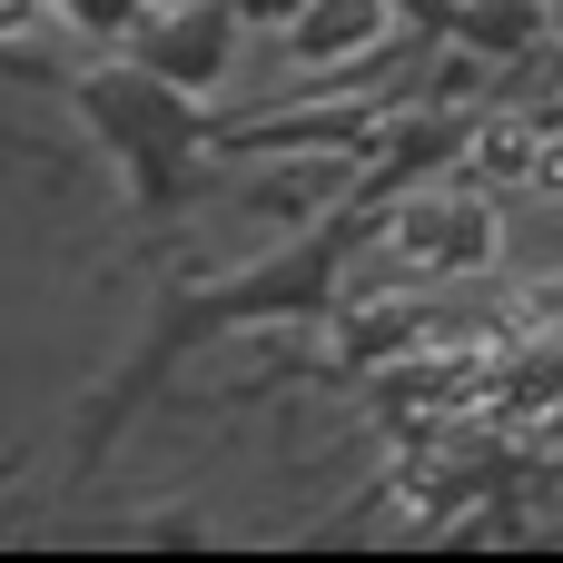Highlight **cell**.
I'll return each instance as SVG.
<instances>
[{
	"label": "cell",
	"instance_id": "cell-3",
	"mask_svg": "<svg viewBox=\"0 0 563 563\" xmlns=\"http://www.w3.org/2000/svg\"><path fill=\"white\" fill-rule=\"evenodd\" d=\"M336 188H346V158H277V168H257L247 208L267 228H307L317 208H336Z\"/></svg>",
	"mask_w": 563,
	"mask_h": 563
},
{
	"label": "cell",
	"instance_id": "cell-5",
	"mask_svg": "<svg viewBox=\"0 0 563 563\" xmlns=\"http://www.w3.org/2000/svg\"><path fill=\"white\" fill-rule=\"evenodd\" d=\"M59 0H0V40H40Z\"/></svg>",
	"mask_w": 563,
	"mask_h": 563
},
{
	"label": "cell",
	"instance_id": "cell-2",
	"mask_svg": "<svg viewBox=\"0 0 563 563\" xmlns=\"http://www.w3.org/2000/svg\"><path fill=\"white\" fill-rule=\"evenodd\" d=\"M376 40H386V0H307V10L287 20V49L317 59V69H327V59L346 69V59H366Z\"/></svg>",
	"mask_w": 563,
	"mask_h": 563
},
{
	"label": "cell",
	"instance_id": "cell-4",
	"mask_svg": "<svg viewBox=\"0 0 563 563\" xmlns=\"http://www.w3.org/2000/svg\"><path fill=\"white\" fill-rule=\"evenodd\" d=\"M465 168H475L485 188L544 178V129H534V119H485V129H475V148H465Z\"/></svg>",
	"mask_w": 563,
	"mask_h": 563
},
{
	"label": "cell",
	"instance_id": "cell-7",
	"mask_svg": "<svg viewBox=\"0 0 563 563\" xmlns=\"http://www.w3.org/2000/svg\"><path fill=\"white\" fill-rule=\"evenodd\" d=\"M554 30H563V0H554Z\"/></svg>",
	"mask_w": 563,
	"mask_h": 563
},
{
	"label": "cell",
	"instance_id": "cell-6",
	"mask_svg": "<svg viewBox=\"0 0 563 563\" xmlns=\"http://www.w3.org/2000/svg\"><path fill=\"white\" fill-rule=\"evenodd\" d=\"M148 10H198V0H148Z\"/></svg>",
	"mask_w": 563,
	"mask_h": 563
},
{
	"label": "cell",
	"instance_id": "cell-1",
	"mask_svg": "<svg viewBox=\"0 0 563 563\" xmlns=\"http://www.w3.org/2000/svg\"><path fill=\"white\" fill-rule=\"evenodd\" d=\"M495 247H505L495 208H485V198H455V188H435V198H406V208L386 218V257H396V267H426V277L495 267Z\"/></svg>",
	"mask_w": 563,
	"mask_h": 563
}]
</instances>
